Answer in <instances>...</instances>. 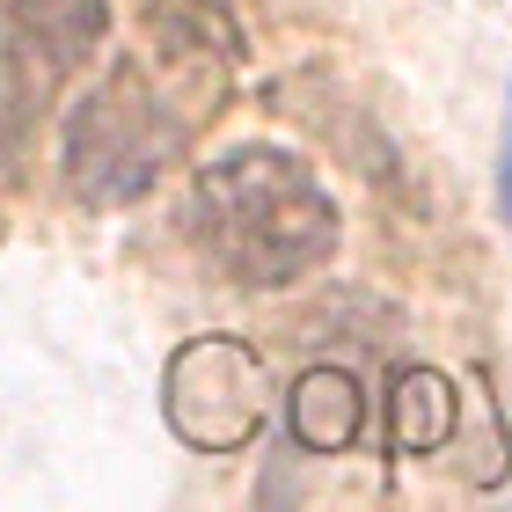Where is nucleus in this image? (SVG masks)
Instances as JSON below:
<instances>
[{
  "label": "nucleus",
  "instance_id": "nucleus-1",
  "mask_svg": "<svg viewBox=\"0 0 512 512\" xmlns=\"http://www.w3.org/2000/svg\"><path fill=\"white\" fill-rule=\"evenodd\" d=\"M191 227L242 286H286L337 249V205L322 176L286 147H235L198 169Z\"/></svg>",
  "mask_w": 512,
  "mask_h": 512
},
{
  "label": "nucleus",
  "instance_id": "nucleus-2",
  "mask_svg": "<svg viewBox=\"0 0 512 512\" xmlns=\"http://www.w3.org/2000/svg\"><path fill=\"white\" fill-rule=\"evenodd\" d=\"M176 81L183 74H169V66H161V81H154L139 59H118L66 110L59 161H66V183H74L81 205H125L139 191H154V176L183 154L191 118H183L176 96H169Z\"/></svg>",
  "mask_w": 512,
  "mask_h": 512
},
{
  "label": "nucleus",
  "instance_id": "nucleus-5",
  "mask_svg": "<svg viewBox=\"0 0 512 512\" xmlns=\"http://www.w3.org/2000/svg\"><path fill=\"white\" fill-rule=\"evenodd\" d=\"M286 425H293V439L308 454H344L359 439V425H366V395H359L352 374L315 366V374H300L293 395H286Z\"/></svg>",
  "mask_w": 512,
  "mask_h": 512
},
{
  "label": "nucleus",
  "instance_id": "nucleus-8",
  "mask_svg": "<svg viewBox=\"0 0 512 512\" xmlns=\"http://www.w3.org/2000/svg\"><path fill=\"white\" fill-rule=\"evenodd\" d=\"M498 198H505V220H512V132H505V169H498Z\"/></svg>",
  "mask_w": 512,
  "mask_h": 512
},
{
  "label": "nucleus",
  "instance_id": "nucleus-7",
  "mask_svg": "<svg viewBox=\"0 0 512 512\" xmlns=\"http://www.w3.org/2000/svg\"><path fill=\"white\" fill-rule=\"evenodd\" d=\"M447 425H454V388L439 374H425V366H410V374L395 381V447L425 454V447L447 439Z\"/></svg>",
  "mask_w": 512,
  "mask_h": 512
},
{
  "label": "nucleus",
  "instance_id": "nucleus-6",
  "mask_svg": "<svg viewBox=\"0 0 512 512\" xmlns=\"http://www.w3.org/2000/svg\"><path fill=\"white\" fill-rule=\"evenodd\" d=\"M103 8L110 0H15V22H22V44L44 52L52 74H66V66H81L88 52H96Z\"/></svg>",
  "mask_w": 512,
  "mask_h": 512
},
{
  "label": "nucleus",
  "instance_id": "nucleus-3",
  "mask_svg": "<svg viewBox=\"0 0 512 512\" xmlns=\"http://www.w3.org/2000/svg\"><path fill=\"white\" fill-rule=\"evenodd\" d=\"M169 432L198 454H235L271 417V374L242 337H191L161 381Z\"/></svg>",
  "mask_w": 512,
  "mask_h": 512
},
{
  "label": "nucleus",
  "instance_id": "nucleus-4",
  "mask_svg": "<svg viewBox=\"0 0 512 512\" xmlns=\"http://www.w3.org/2000/svg\"><path fill=\"white\" fill-rule=\"evenodd\" d=\"M132 15H139V30H147V44L161 52L169 74L220 96V74L242 59V30L227 22L220 0H132Z\"/></svg>",
  "mask_w": 512,
  "mask_h": 512
}]
</instances>
